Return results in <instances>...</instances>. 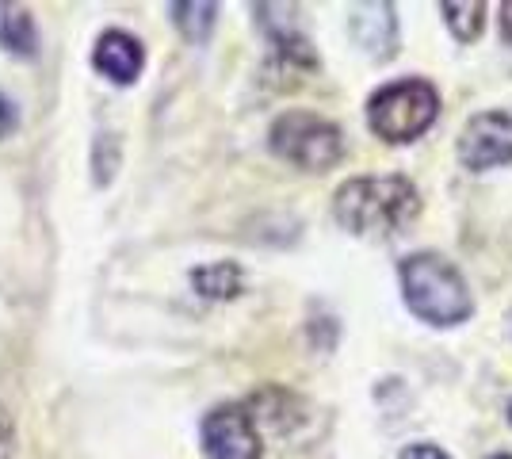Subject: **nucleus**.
Returning <instances> with one entry per match:
<instances>
[{
	"instance_id": "obj_8",
	"label": "nucleus",
	"mask_w": 512,
	"mask_h": 459,
	"mask_svg": "<svg viewBox=\"0 0 512 459\" xmlns=\"http://www.w3.org/2000/svg\"><path fill=\"white\" fill-rule=\"evenodd\" d=\"M0 46L12 50V54H20V58H31L39 50V31H35L31 8L0 0Z\"/></svg>"
},
{
	"instance_id": "obj_18",
	"label": "nucleus",
	"mask_w": 512,
	"mask_h": 459,
	"mask_svg": "<svg viewBox=\"0 0 512 459\" xmlns=\"http://www.w3.org/2000/svg\"><path fill=\"white\" fill-rule=\"evenodd\" d=\"M509 417H512V406H509Z\"/></svg>"
},
{
	"instance_id": "obj_12",
	"label": "nucleus",
	"mask_w": 512,
	"mask_h": 459,
	"mask_svg": "<svg viewBox=\"0 0 512 459\" xmlns=\"http://www.w3.org/2000/svg\"><path fill=\"white\" fill-rule=\"evenodd\" d=\"M115 161H119V157H115V138H111V134H104V138L96 142V169H100V173H96V180H100V184H107V180H111Z\"/></svg>"
},
{
	"instance_id": "obj_14",
	"label": "nucleus",
	"mask_w": 512,
	"mask_h": 459,
	"mask_svg": "<svg viewBox=\"0 0 512 459\" xmlns=\"http://www.w3.org/2000/svg\"><path fill=\"white\" fill-rule=\"evenodd\" d=\"M398 459H448V456H444L440 448H432V444H409Z\"/></svg>"
},
{
	"instance_id": "obj_4",
	"label": "nucleus",
	"mask_w": 512,
	"mask_h": 459,
	"mask_svg": "<svg viewBox=\"0 0 512 459\" xmlns=\"http://www.w3.org/2000/svg\"><path fill=\"white\" fill-rule=\"evenodd\" d=\"M272 153L299 165L306 173H325L341 161L344 142L341 131L321 119V115H310V111H287L272 123Z\"/></svg>"
},
{
	"instance_id": "obj_7",
	"label": "nucleus",
	"mask_w": 512,
	"mask_h": 459,
	"mask_svg": "<svg viewBox=\"0 0 512 459\" xmlns=\"http://www.w3.org/2000/svg\"><path fill=\"white\" fill-rule=\"evenodd\" d=\"M92 66L115 85H134L142 66H146V50L127 31H104L96 50H92Z\"/></svg>"
},
{
	"instance_id": "obj_10",
	"label": "nucleus",
	"mask_w": 512,
	"mask_h": 459,
	"mask_svg": "<svg viewBox=\"0 0 512 459\" xmlns=\"http://www.w3.org/2000/svg\"><path fill=\"white\" fill-rule=\"evenodd\" d=\"M440 12H444L451 35L459 43H470V39L482 35V23H486V4L482 0H444Z\"/></svg>"
},
{
	"instance_id": "obj_1",
	"label": "nucleus",
	"mask_w": 512,
	"mask_h": 459,
	"mask_svg": "<svg viewBox=\"0 0 512 459\" xmlns=\"http://www.w3.org/2000/svg\"><path fill=\"white\" fill-rule=\"evenodd\" d=\"M333 211L344 230L360 238H386L417 219L421 196L406 176H360L337 188Z\"/></svg>"
},
{
	"instance_id": "obj_17",
	"label": "nucleus",
	"mask_w": 512,
	"mask_h": 459,
	"mask_svg": "<svg viewBox=\"0 0 512 459\" xmlns=\"http://www.w3.org/2000/svg\"><path fill=\"white\" fill-rule=\"evenodd\" d=\"M493 459H509V456H493Z\"/></svg>"
},
{
	"instance_id": "obj_15",
	"label": "nucleus",
	"mask_w": 512,
	"mask_h": 459,
	"mask_svg": "<svg viewBox=\"0 0 512 459\" xmlns=\"http://www.w3.org/2000/svg\"><path fill=\"white\" fill-rule=\"evenodd\" d=\"M12 127H16V111H12V104L0 96V138L12 131Z\"/></svg>"
},
{
	"instance_id": "obj_11",
	"label": "nucleus",
	"mask_w": 512,
	"mask_h": 459,
	"mask_svg": "<svg viewBox=\"0 0 512 459\" xmlns=\"http://www.w3.org/2000/svg\"><path fill=\"white\" fill-rule=\"evenodd\" d=\"M172 16H176V27L184 31V39L192 43H207V35L214 31V20H218V4H172Z\"/></svg>"
},
{
	"instance_id": "obj_16",
	"label": "nucleus",
	"mask_w": 512,
	"mask_h": 459,
	"mask_svg": "<svg viewBox=\"0 0 512 459\" xmlns=\"http://www.w3.org/2000/svg\"><path fill=\"white\" fill-rule=\"evenodd\" d=\"M501 35L512 43V4H505V8H501Z\"/></svg>"
},
{
	"instance_id": "obj_3",
	"label": "nucleus",
	"mask_w": 512,
	"mask_h": 459,
	"mask_svg": "<svg viewBox=\"0 0 512 459\" xmlns=\"http://www.w3.org/2000/svg\"><path fill=\"white\" fill-rule=\"evenodd\" d=\"M436 111H440V92L421 77H409L371 96L367 123L383 142H413L432 127Z\"/></svg>"
},
{
	"instance_id": "obj_2",
	"label": "nucleus",
	"mask_w": 512,
	"mask_h": 459,
	"mask_svg": "<svg viewBox=\"0 0 512 459\" xmlns=\"http://www.w3.org/2000/svg\"><path fill=\"white\" fill-rule=\"evenodd\" d=\"M402 295L406 306L428 322V326H459L467 322L474 299H470V287L463 280V272L440 257V253H417L402 261Z\"/></svg>"
},
{
	"instance_id": "obj_9",
	"label": "nucleus",
	"mask_w": 512,
	"mask_h": 459,
	"mask_svg": "<svg viewBox=\"0 0 512 459\" xmlns=\"http://www.w3.org/2000/svg\"><path fill=\"white\" fill-rule=\"evenodd\" d=\"M192 284L203 299H234L241 291V268L234 261L207 264V268H195Z\"/></svg>"
},
{
	"instance_id": "obj_5",
	"label": "nucleus",
	"mask_w": 512,
	"mask_h": 459,
	"mask_svg": "<svg viewBox=\"0 0 512 459\" xmlns=\"http://www.w3.org/2000/svg\"><path fill=\"white\" fill-rule=\"evenodd\" d=\"M459 161L474 169V173H486L497 165H509L512 161V115L505 111H486V115H474L463 134H459Z\"/></svg>"
},
{
	"instance_id": "obj_13",
	"label": "nucleus",
	"mask_w": 512,
	"mask_h": 459,
	"mask_svg": "<svg viewBox=\"0 0 512 459\" xmlns=\"http://www.w3.org/2000/svg\"><path fill=\"white\" fill-rule=\"evenodd\" d=\"M12 456H16V425H12L8 410L0 406V459H12Z\"/></svg>"
},
{
	"instance_id": "obj_6",
	"label": "nucleus",
	"mask_w": 512,
	"mask_h": 459,
	"mask_svg": "<svg viewBox=\"0 0 512 459\" xmlns=\"http://www.w3.org/2000/svg\"><path fill=\"white\" fill-rule=\"evenodd\" d=\"M207 459H260V433L245 406H218L203 417Z\"/></svg>"
}]
</instances>
